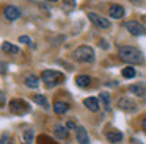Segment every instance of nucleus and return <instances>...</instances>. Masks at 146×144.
Masks as SVG:
<instances>
[{
	"mask_svg": "<svg viewBox=\"0 0 146 144\" xmlns=\"http://www.w3.org/2000/svg\"><path fill=\"white\" fill-rule=\"evenodd\" d=\"M68 108H69V105L64 103V102H55L54 103V111L57 113V114H63V113H66Z\"/></svg>",
	"mask_w": 146,
	"mask_h": 144,
	"instance_id": "obj_17",
	"label": "nucleus"
},
{
	"mask_svg": "<svg viewBox=\"0 0 146 144\" xmlns=\"http://www.w3.org/2000/svg\"><path fill=\"white\" fill-rule=\"evenodd\" d=\"M141 127H143V130H145V131H146V118H145V119H143V122H141Z\"/></svg>",
	"mask_w": 146,
	"mask_h": 144,
	"instance_id": "obj_30",
	"label": "nucleus"
},
{
	"mask_svg": "<svg viewBox=\"0 0 146 144\" xmlns=\"http://www.w3.org/2000/svg\"><path fill=\"white\" fill-rule=\"evenodd\" d=\"M76 85L79 88H88L91 85V78L88 75H79V77H76Z\"/></svg>",
	"mask_w": 146,
	"mask_h": 144,
	"instance_id": "obj_13",
	"label": "nucleus"
},
{
	"mask_svg": "<svg viewBox=\"0 0 146 144\" xmlns=\"http://www.w3.org/2000/svg\"><path fill=\"white\" fill-rule=\"evenodd\" d=\"M101 99L104 100L105 106L108 108V106H110V97H108V94H107V92H102V94H101Z\"/></svg>",
	"mask_w": 146,
	"mask_h": 144,
	"instance_id": "obj_23",
	"label": "nucleus"
},
{
	"mask_svg": "<svg viewBox=\"0 0 146 144\" xmlns=\"http://www.w3.org/2000/svg\"><path fill=\"white\" fill-rule=\"evenodd\" d=\"M22 139H24V143L25 144H32V141H33V130H25L22 133Z\"/></svg>",
	"mask_w": 146,
	"mask_h": 144,
	"instance_id": "obj_21",
	"label": "nucleus"
},
{
	"mask_svg": "<svg viewBox=\"0 0 146 144\" xmlns=\"http://www.w3.org/2000/svg\"><path fill=\"white\" fill-rule=\"evenodd\" d=\"M7 139H8V135H3V138H2L0 144H7Z\"/></svg>",
	"mask_w": 146,
	"mask_h": 144,
	"instance_id": "obj_29",
	"label": "nucleus"
},
{
	"mask_svg": "<svg viewBox=\"0 0 146 144\" xmlns=\"http://www.w3.org/2000/svg\"><path fill=\"white\" fill-rule=\"evenodd\" d=\"M107 139L110 141V143H119V141L123 139V133H121V131H116V130H111L107 133Z\"/></svg>",
	"mask_w": 146,
	"mask_h": 144,
	"instance_id": "obj_15",
	"label": "nucleus"
},
{
	"mask_svg": "<svg viewBox=\"0 0 146 144\" xmlns=\"http://www.w3.org/2000/svg\"><path fill=\"white\" fill-rule=\"evenodd\" d=\"M129 91H130L132 94H135V96H138V97H143V96H146V85H143V83L130 85V86H129Z\"/></svg>",
	"mask_w": 146,
	"mask_h": 144,
	"instance_id": "obj_10",
	"label": "nucleus"
},
{
	"mask_svg": "<svg viewBox=\"0 0 146 144\" xmlns=\"http://www.w3.org/2000/svg\"><path fill=\"white\" fill-rule=\"evenodd\" d=\"M33 102L38 103V105H41V106H44V108H47V106H49V103H47V100H46V97L41 96V94H38V96H33Z\"/></svg>",
	"mask_w": 146,
	"mask_h": 144,
	"instance_id": "obj_20",
	"label": "nucleus"
},
{
	"mask_svg": "<svg viewBox=\"0 0 146 144\" xmlns=\"http://www.w3.org/2000/svg\"><path fill=\"white\" fill-rule=\"evenodd\" d=\"M126 28L129 30L130 34H133V36H141V34L146 33V28L143 27L140 22H137V20H129V22H126Z\"/></svg>",
	"mask_w": 146,
	"mask_h": 144,
	"instance_id": "obj_5",
	"label": "nucleus"
},
{
	"mask_svg": "<svg viewBox=\"0 0 146 144\" xmlns=\"http://www.w3.org/2000/svg\"><path fill=\"white\" fill-rule=\"evenodd\" d=\"M5 17H7L8 20H16V19L21 17V9L14 5H8L7 8H5Z\"/></svg>",
	"mask_w": 146,
	"mask_h": 144,
	"instance_id": "obj_7",
	"label": "nucleus"
},
{
	"mask_svg": "<svg viewBox=\"0 0 146 144\" xmlns=\"http://www.w3.org/2000/svg\"><path fill=\"white\" fill-rule=\"evenodd\" d=\"M41 80L46 83L47 88H54L57 85H60L64 80V75L58 71H50V69H46L41 72Z\"/></svg>",
	"mask_w": 146,
	"mask_h": 144,
	"instance_id": "obj_2",
	"label": "nucleus"
},
{
	"mask_svg": "<svg viewBox=\"0 0 146 144\" xmlns=\"http://www.w3.org/2000/svg\"><path fill=\"white\" fill-rule=\"evenodd\" d=\"M55 136L60 138V139H64V138H68V127H64V125H57L54 130Z\"/></svg>",
	"mask_w": 146,
	"mask_h": 144,
	"instance_id": "obj_16",
	"label": "nucleus"
},
{
	"mask_svg": "<svg viewBox=\"0 0 146 144\" xmlns=\"http://www.w3.org/2000/svg\"><path fill=\"white\" fill-rule=\"evenodd\" d=\"M83 105H85L90 111H98L99 110V102L94 97H86V99L83 100Z\"/></svg>",
	"mask_w": 146,
	"mask_h": 144,
	"instance_id": "obj_12",
	"label": "nucleus"
},
{
	"mask_svg": "<svg viewBox=\"0 0 146 144\" xmlns=\"http://www.w3.org/2000/svg\"><path fill=\"white\" fill-rule=\"evenodd\" d=\"M10 110L14 114L22 116V114H25V113L30 111V105H29V102H25V100H22V99H13L10 102Z\"/></svg>",
	"mask_w": 146,
	"mask_h": 144,
	"instance_id": "obj_4",
	"label": "nucleus"
},
{
	"mask_svg": "<svg viewBox=\"0 0 146 144\" xmlns=\"http://www.w3.org/2000/svg\"><path fill=\"white\" fill-rule=\"evenodd\" d=\"M118 106H119L121 110H126V111H135V102H132L130 99H121L119 102H118Z\"/></svg>",
	"mask_w": 146,
	"mask_h": 144,
	"instance_id": "obj_11",
	"label": "nucleus"
},
{
	"mask_svg": "<svg viewBox=\"0 0 146 144\" xmlns=\"http://www.w3.org/2000/svg\"><path fill=\"white\" fill-rule=\"evenodd\" d=\"M66 127H68V128H77V127H76V124H74L72 121H69V122H68V125H66Z\"/></svg>",
	"mask_w": 146,
	"mask_h": 144,
	"instance_id": "obj_28",
	"label": "nucleus"
},
{
	"mask_svg": "<svg viewBox=\"0 0 146 144\" xmlns=\"http://www.w3.org/2000/svg\"><path fill=\"white\" fill-rule=\"evenodd\" d=\"M88 19L91 20V24H94L96 27H99V28H108L110 27V22H108L107 19H104L102 16L96 14V13H88Z\"/></svg>",
	"mask_w": 146,
	"mask_h": 144,
	"instance_id": "obj_6",
	"label": "nucleus"
},
{
	"mask_svg": "<svg viewBox=\"0 0 146 144\" xmlns=\"http://www.w3.org/2000/svg\"><path fill=\"white\" fill-rule=\"evenodd\" d=\"M121 74H123L124 78H132V77H135V69H133L132 66H126V67L121 71Z\"/></svg>",
	"mask_w": 146,
	"mask_h": 144,
	"instance_id": "obj_19",
	"label": "nucleus"
},
{
	"mask_svg": "<svg viewBox=\"0 0 146 144\" xmlns=\"http://www.w3.org/2000/svg\"><path fill=\"white\" fill-rule=\"evenodd\" d=\"M25 85L29 88H32V89L38 88V85H39L38 77H36V75H27V77H25Z\"/></svg>",
	"mask_w": 146,
	"mask_h": 144,
	"instance_id": "obj_18",
	"label": "nucleus"
},
{
	"mask_svg": "<svg viewBox=\"0 0 146 144\" xmlns=\"http://www.w3.org/2000/svg\"><path fill=\"white\" fill-rule=\"evenodd\" d=\"M99 46H101L102 49H108V44H107V41H104V39H101V41H99Z\"/></svg>",
	"mask_w": 146,
	"mask_h": 144,
	"instance_id": "obj_26",
	"label": "nucleus"
},
{
	"mask_svg": "<svg viewBox=\"0 0 146 144\" xmlns=\"http://www.w3.org/2000/svg\"><path fill=\"white\" fill-rule=\"evenodd\" d=\"M0 72H7V64L0 63Z\"/></svg>",
	"mask_w": 146,
	"mask_h": 144,
	"instance_id": "obj_27",
	"label": "nucleus"
},
{
	"mask_svg": "<svg viewBox=\"0 0 146 144\" xmlns=\"http://www.w3.org/2000/svg\"><path fill=\"white\" fill-rule=\"evenodd\" d=\"M72 58L79 63H93L94 61V50L90 46H80L72 52Z\"/></svg>",
	"mask_w": 146,
	"mask_h": 144,
	"instance_id": "obj_3",
	"label": "nucleus"
},
{
	"mask_svg": "<svg viewBox=\"0 0 146 144\" xmlns=\"http://www.w3.org/2000/svg\"><path fill=\"white\" fill-rule=\"evenodd\" d=\"M47 2H57V0H47Z\"/></svg>",
	"mask_w": 146,
	"mask_h": 144,
	"instance_id": "obj_31",
	"label": "nucleus"
},
{
	"mask_svg": "<svg viewBox=\"0 0 146 144\" xmlns=\"http://www.w3.org/2000/svg\"><path fill=\"white\" fill-rule=\"evenodd\" d=\"M5 100H7V99H5V94L0 91V106H3V105H5Z\"/></svg>",
	"mask_w": 146,
	"mask_h": 144,
	"instance_id": "obj_25",
	"label": "nucleus"
},
{
	"mask_svg": "<svg viewBox=\"0 0 146 144\" xmlns=\"http://www.w3.org/2000/svg\"><path fill=\"white\" fill-rule=\"evenodd\" d=\"M118 55H119V58L123 61L129 63V64H140V63H143V53L138 49H135V47H130V46L121 47Z\"/></svg>",
	"mask_w": 146,
	"mask_h": 144,
	"instance_id": "obj_1",
	"label": "nucleus"
},
{
	"mask_svg": "<svg viewBox=\"0 0 146 144\" xmlns=\"http://www.w3.org/2000/svg\"><path fill=\"white\" fill-rule=\"evenodd\" d=\"M108 14L113 19H121L124 16V8L121 5H111L110 8H108Z\"/></svg>",
	"mask_w": 146,
	"mask_h": 144,
	"instance_id": "obj_9",
	"label": "nucleus"
},
{
	"mask_svg": "<svg viewBox=\"0 0 146 144\" xmlns=\"http://www.w3.org/2000/svg\"><path fill=\"white\" fill-rule=\"evenodd\" d=\"M2 52L13 55V53H17V52H19V47L14 46V44H11V42H7V41H5V42L2 44Z\"/></svg>",
	"mask_w": 146,
	"mask_h": 144,
	"instance_id": "obj_14",
	"label": "nucleus"
},
{
	"mask_svg": "<svg viewBox=\"0 0 146 144\" xmlns=\"http://www.w3.org/2000/svg\"><path fill=\"white\" fill-rule=\"evenodd\" d=\"M76 136H77V141L79 144H90V138H88V133L83 127H77L76 128Z\"/></svg>",
	"mask_w": 146,
	"mask_h": 144,
	"instance_id": "obj_8",
	"label": "nucleus"
},
{
	"mask_svg": "<svg viewBox=\"0 0 146 144\" xmlns=\"http://www.w3.org/2000/svg\"><path fill=\"white\" fill-rule=\"evenodd\" d=\"M63 6L68 9V11H71V9L76 6V0H63Z\"/></svg>",
	"mask_w": 146,
	"mask_h": 144,
	"instance_id": "obj_22",
	"label": "nucleus"
},
{
	"mask_svg": "<svg viewBox=\"0 0 146 144\" xmlns=\"http://www.w3.org/2000/svg\"><path fill=\"white\" fill-rule=\"evenodd\" d=\"M19 42H25V44H32V41H30L29 36H21L19 38Z\"/></svg>",
	"mask_w": 146,
	"mask_h": 144,
	"instance_id": "obj_24",
	"label": "nucleus"
}]
</instances>
